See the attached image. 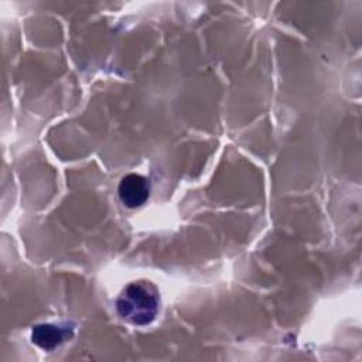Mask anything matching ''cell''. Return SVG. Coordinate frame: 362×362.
<instances>
[{"mask_svg":"<svg viewBox=\"0 0 362 362\" xmlns=\"http://www.w3.org/2000/svg\"><path fill=\"white\" fill-rule=\"evenodd\" d=\"M66 334L68 332L65 328H61L52 324H40L33 328L31 341L37 346L45 351H51L65 341Z\"/></svg>","mask_w":362,"mask_h":362,"instance_id":"cell-3","label":"cell"},{"mask_svg":"<svg viewBox=\"0 0 362 362\" xmlns=\"http://www.w3.org/2000/svg\"><path fill=\"white\" fill-rule=\"evenodd\" d=\"M117 192L124 206L137 208L147 201L150 194V182L140 174H127L122 178Z\"/></svg>","mask_w":362,"mask_h":362,"instance_id":"cell-2","label":"cell"},{"mask_svg":"<svg viewBox=\"0 0 362 362\" xmlns=\"http://www.w3.org/2000/svg\"><path fill=\"white\" fill-rule=\"evenodd\" d=\"M148 281H134L126 286L116 301L117 313L134 325L150 324L158 313V296Z\"/></svg>","mask_w":362,"mask_h":362,"instance_id":"cell-1","label":"cell"}]
</instances>
